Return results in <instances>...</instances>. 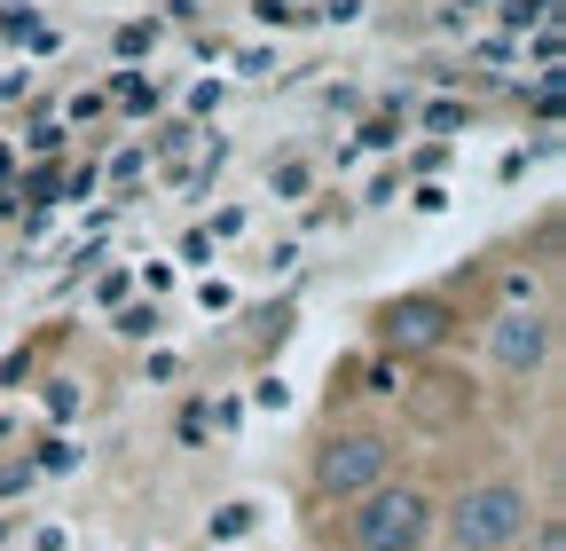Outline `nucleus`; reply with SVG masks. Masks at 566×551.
<instances>
[{
	"instance_id": "39448f33",
	"label": "nucleus",
	"mask_w": 566,
	"mask_h": 551,
	"mask_svg": "<svg viewBox=\"0 0 566 551\" xmlns=\"http://www.w3.org/2000/svg\"><path fill=\"white\" fill-rule=\"evenodd\" d=\"M558 355V315L551 308H504L488 323V371L504 386H535Z\"/></svg>"
},
{
	"instance_id": "f257e3e1",
	"label": "nucleus",
	"mask_w": 566,
	"mask_h": 551,
	"mask_svg": "<svg viewBox=\"0 0 566 551\" xmlns=\"http://www.w3.org/2000/svg\"><path fill=\"white\" fill-rule=\"evenodd\" d=\"M535 497H527V480H512V472H488V480H472V489H457L441 512H433V536L449 543V551H520V536L535 528Z\"/></svg>"
},
{
	"instance_id": "f3484780",
	"label": "nucleus",
	"mask_w": 566,
	"mask_h": 551,
	"mask_svg": "<svg viewBox=\"0 0 566 551\" xmlns=\"http://www.w3.org/2000/svg\"><path fill=\"white\" fill-rule=\"evenodd\" d=\"M252 402H260V409H283V402H292V386H283V378H260Z\"/></svg>"
},
{
	"instance_id": "a211bd4d",
	"label": "nucleus",
	"mask_w": 566,
	"mask_h": 551,
	"mask_svg": "<svg viewBox=\"0 0 566 551\" xmlns=\"http://www.w3.org/2000/svg\"><path fill=\"white\" fill-rule=\"evenodd\" d=\"M17 489H32V465H0V497H17Z\"/></svg>"
},
{
	"instance_id": "dca6fc26",
	"label": "nucleus",
	"mask_w": 566,
	"mask_h": 551,
	"mask_svg": "<svg viewBox=\"0 0 566 551\" xmlns=\"http://www.w3.org/2000/svg\"><path fill=\"white\" fill-rule=\"evenodd\" d=\"M142 48H158V24H126L118 32V55H142Z\"/></svg>"
},
{
	"instance_id": "6ab92c4d",
	"label": "nucleus",
	"mask_w": 566,
	"mask_h": 551,
	"mask_svg": "<svg viewBox=\"0 0 566 551\" xmlns=\"http://www.w3.org/2000/svg\"><path fill=\"white\" fill-rule=\"evenodd\" d=\"M315 17H338V24H354V17H363V0H323Z\"/></svg>"
},
{
	"instance_id": "1a4fd4ad",
	"label": "nucleus",
	"mask_w": 566,
	"mask_h": 551,
	"mask_svg": "<svg viewBox=\"0 0 566 551\" xmlns=\"http://www.w3.org/2000/svg\"><path fill=\"white\" fill-rule=\"evenodd\" d=\"M520 543H527V551H566V520H558V512H535V528H527Z\"/></svg>"
},
{
	"instance_id": "f8f14e48",
	"label": "nucleus",
	"mask_w": 566,
	"mask_h": 551,
	"mask_svg": "<svg viewBox=\"0 0 566 551\" xmlns=\"http://www.w3.org/2000/svg\"><path fill=\"white\" fill-rule=\"evenodd\" d=\"M118 331H126V339H150V331H158V308H118Z\"/></svg>"
},
{
	"instance_id": "2eb2a0df",
	"label": "nucleus",
	"mask_w": 566,
	"mask_h": 551,
	"mask_svg": "<svg viewBox=\"0 0 566 551\" xmlns=\"http://www.w3.org/2000/svg\"><path fill=\"white\" fill-rule=\"evenodd\" d=\"M363 143H370V150H394V143H401V118H370Z\"/></svg>"
},
{
	"instance_id": "423d86ee",
	"label": "nucleus",
	"mask_w": 566,
	"mask_h": 551,
	"mask_svg": "<svg viewBox=\"0 0 566 551\" xmlns=\"http://www.w3.org/2000/svg\"><path fill=\"white\" fill-rule=\"evenodd\" d=\"M401 394H409V409H417L424 426H457L464 409H472V386H464L457 371H433V378H417V386H401Z\"/></svg>"
},
{
	"instance_id": "4468645a",
	"label": "nucleus",
	"mask_w": 566,
	"mask_h": 551,
	"mask_svg": "<svg viewBox=\"0 0 566 551\" xmlns=\"http://www.w3.org/2000/svg\"><path fill=\"white\" fill-rule=\"evenodd\" d=\"M464 118H472V111H464V103H433V111H424V126H433V134H457V126H464Z\"/></svg>"
},
{
	"instance_id": "6e6552de",
	"label": "nucleus",
	"mask_w": 566,
	"mask_h": 551,
	"mask_svg": "<svg viewBox=\"0 0 566 551\" xmlns=\"http://www.w3.org/2000/svg\"><path fill=\"white\" fill-rule=\"evenodd\" d=\"M252 520H260V505H221V512H212V543H237V536H252Z\"/></svg>"
},
{
	"instance_id": "ddd939ff",
	"label": "nucleus",
	"mask_w": 566,
	"mask_h": 551,
	"mask_svg": "<svg viewBox=\"0 0 566 551\" xmlns=\"http://www.w3.org/2000/svg\"><path fill=\"white\" fill-rule=\"evenodd\" d=\"M118 103H126V111H150V103H158V87H142L134 72H118Z\"/></svg>"
},
{
	"instance_id": "20e7f679",
	"label": "nucleus",
	"mask_w": 566,
	"mask_h": 551,
	"mask_svg": "<svg viewBox=\"0 0 566 551\" xmlns=\"http://www.w3.org/2000/svg\"><path fill=\"white\" fill-rule=\"evenodd\" d=\"M449 331H457V300H449V292H401V300H378V308H370L378 355H401V363L449 347Z\"/></svg>"
},
{
	"instance_id": "9d476101",
	"label": "nucleus",
	"mask_w": 566,
	"mask_h": 551,
	"mask_svg": "<svg viewBox=\"0 0 566 551\" xmlns=\"http://www.w3.org/2000/svg\"><path fill=\"white\" fill-rule=\"evenodd\" d=\"M80 457H71V441H40V457H32V472H71Z\"/></svg>"
},
{
	"instance_id": "9b49d317",
	"label": "nucleus",
	"mask_w": 566,
	"mask_h": 551,
	"mask_svg": "<svg viewBox=\"0 0 566 551\" xmlns=\"http://www.w3.org/2000/svg\"><path fill=\"white\" fill-rule=\"evenodd\" d=\"M48 409H55V418H80V386H71V378H48Z\"/></svg>"
},
{
	"instance_id": "0eeeda50",
	"label": "nucleus",
	"mask_w": 566,
	"mask_h": 551,
	"mask_svg": "<svg viewBox=\"0 0 566 551\" xmlns=\"http://www.w3.org/2000/svg\"><path fill=\"white\" fill-rule=\"evenodd\" d=\"M268 189H275L283 205H300V197L315 189V166H307L300 150H292V158H275V166H268Z\"/></svg>"
},
{
	"instance_id": "aec40b11",
	"label": "nucleus",
	"mask_w": 566,
	"mask_h": 551,
	"mask_svg": "<svg viewBox=\"0 0 566 551\" xmlns=\"http://www.w3.org/2000/svg\"><path fill=\"white\" fill-rule=\"evenodd\" d=\"M0 174H9V150H0Z\"/></svg>"
},
{
	"instance_id": "f03ea898",
	"label": "nucleus",
	"mask_w": 566,
	"mask_h": 551,
	"mask_svg": "<svg viewBox=\"0 0 566 551\" xmlns=\"http://www.w3.org/2000/svg\"><path fill=\"white\" fill-rule=\"evenodd\" d=\"M394 457H401V441L386 426H331L315 441L307 480H315L323 505H354V497H370L378 480H394Z\"/></svg>"
},
{
	"instance_id": "7ed1b4c3",
	"label": "nucleus",
	"mask_w": 566,
	"mask_h": 551,
	"mask_svg": "<svg viewBox=\"0 0 566 551\" xmlns=\"http://www.w3.org/2000/svg\"><path fill=\"white\" fill-rule=\"evenodd\" d=\"M433 512H441L433 489H417V480H378L370 497H354L346 543L354 551H424L433 543Z\"/></svg>"
}]
</instances>
